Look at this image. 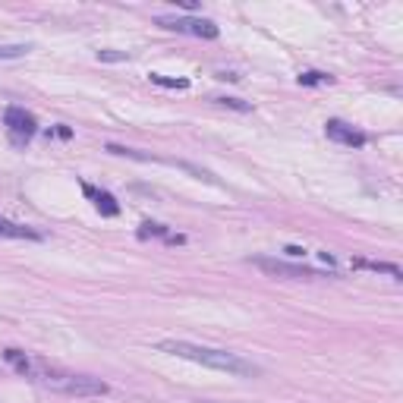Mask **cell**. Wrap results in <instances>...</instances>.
I'll return each mask as SVG.
<instances>
[{
    "instance_id": "6da1fadb",
    "label": "cell",
    "mask_w": 403,
    "mask_h": 403,
    "mask_svg": "<svg viewBox=\"0 0 403 403\" xmlns=\"http://www.w3.org/2000/svg\"><path fill=\"white\" fill-rule=\"evenodd\" d=\"M158 350L199 362V366H208V368H218V372H227V375H243V378H252V375L261 372L255 362L243 359L240 353L218 350V347H205V344H190V340H158Z\"/></svg>"
},
{
    "instance_id": "7a4b0ae2",
    "label": "cell",
    "mask_w": 403,
    "mask_h": 403,
    "mask_svg": "<svg viewBox=\"0 0 403 403\" xmlns=\"http://www.w3.org/2000/svg\"><path fill=\"white\" fill-rule=\"evenodd\" d=\"M25 378L38 381L42 388H51V391L70 394V397H104L111 388L107 381L95 378V375H76V372H63L57 366H48V362H35L32 359Z\"/></svg>"
},
{
    "instance_id": "3957f363",
    "label": "cell",
    "mask_w": 403,
    "mask_h": 403,
    "mask_svg": "<svg viewBox=\"0 0 403 403\" xmlns=\"http://www.w3.org/2000/svg\"><path fill=\"white\" fill-rule=\"evenodd\" d=\"M249 265H255L259 271H265L268 278H280V280H318V278H337L334 271H318V268L293 265V261H280V259H265V255H255V259H249Z\"/></svg>"
},
{
    "instance_id": "277c9868",
    "label": "cell",
    "mask_w": 403,
    "mask_h": 403,
    "mask_svg": "<svg viewBox=\"0 0 403 403\" xmlns=\"http://www.w3.org/2000/svg\"><path fill=\"white\" fill-rule=\"evenodd\" d=\"M158 25L167 32H180V35H192V38H205V42H214L221 35V29L211 23V19L202 16H158Z\"/></svg>"
},
{
    "instance_id": "5b68a950",
    "label": "cell",
    "mask_w": 403,
    "mask_h": 403,
    "mask_svg": "<svg viewBox=\"0 0 403 403\" xmlns=\"http://www.w3.org/2000/svg\"><path fill=\"white\" fill-rule=\"evenodd\" d=\"M4 126H6V132H10L13 145H25L38 132V120L32 117L25 107H16V104L4 111Z\"/></svg>"
},
{
    "instance_id": "8992f818",
    "label": "cell",
    "mask_w": 403,
    "mask_h": 403,
    "mask_svg": "<svg viewBox=\"0 0 403 403\" xmlns=\"http://www.w3.org/2000/svg\"><path fill=\"white\" fill-rule=\"evenodd\" d=\"M325 136L331 139V142L350 145V149H362V145L368 142L366 132L353 130V126H350V123H344V120H328V123H325Z\"/></svg>"
},
{
    "instance_id": "52a82bcc",
    "label": "cell",
    "mask_w": 403,
    "mask_h": 403,
    "mask_svg": "<svg viewBox=\"0 0 403 403\" xmlns=\"http://www.w3.org/2000/svg\"><path fill=\"white\" fill-rule=\"evenodd\" d=\"M82 192L89 196L92 202H95V208L101 214H107V218H117L120 214V205H117V199L111 196V192H104V190H95L92 183H82Z\"/></svg>"
},
{
    "instance_id": "ba28073f",
    "label": "cell",
    "mask_w": 403,
    "mask_h": 403,
    "mask_svg": "<svg viewBox=\"0 0 403 403\" xmlns=\"http://www.w3.org/2000/svg\"><path fill=\"white\" fill-rule=\"evenodd\" d=\"M353 268H366V271L375 274H388L391 280H403V271L391 261H372V259H353Z\"/></svg>"
},
{
    "instance_id": "9c48e42d",
    "label": "cell",
    "mask_w": 403,
    "mask_h": 403,
    "mask_svg": "<svg viewBox=\"0 0 403 403\" xmlns=\"http://www.w3.org/2000/svg\"><path fill=\"white\" fill-rule=\"evenodd\" d=\"M0 237H10V240H42V233L29 230V227H23V224H13L10 218H4V214H0Z\"/></svg>"
},
{
    "instance_id": "30bf717a",
    "label": "cell",
    "mask_w": 403,
    "mask_h": 403,
    "mask_svg": "<svg viewBox=\"0 0 403 403\" xmlns=\"http://www.w3.org/2000/svg\"><path fill=\"white\" fill-rule=\"evenodd\" d=\"M139 237H161V240H167V243H183L180 233H170L164 224H154V221H145L142 230H139Z\"/></svg>"
},
{
    "instance_id": "8fae6325",
    "label": "cell",
    "mask_w": 403,
    "mask_h": 403,
    "mask_svg": "<svg viewBox=\"0 0 403 403\" xmlns=\"http://www.w3.org/2000/svg\"><path fill=\"white\" fill-rule=\"evenodd\" d=\"M4 359L10 362V366L16 368L19 375H25V372H29V366H32V359H29V356H25L23 350H13V347H10V350H4Z\"/></svg>"
},
{
    "instance_id": "7c38bea8",
    "label": "cell",
    "mask_w": 403,
    "mask_h": 403,
    "mask_svg": "<svg viewBox=\"0 0 403 403\" xmlns=\"http://www.w3.org/2000/svg\"><path fill=\"white\" fill-rule=\"evenodd\" d=\"M334 79L328 73H318V70H309V73H299V85H331Z\"/></svg>"
},
{
    "instance_id": "4fadbf2b",
    "label": "cell",
    "mask_w": 403,
    "mask_h": 403,
    "mask_svg": "<svg viewBox=\"0 0 403 403\" xmlns=\"http://www.w3.org/2000/svg\"><path fill=\"white\" fill-rule=\"evenodd\" d=\"M218 107H230V111H240V113H249L252 111V104H246V101H240V98H211Z\"/></svg>"
},
{
    "instance_id": "5bb4252c",
    "label": "cell",
    "mask_w": 403,
    "mask_h": 403,
    "mask_svg": "<svg viewBox=\"0 0 403 403\" xmlns=\"http://www.w3.org/2000/svg\"><path fill=\"white\" fill-rule=\"evenodd\" d=\"M29 54V44H0V60H13Z\"/></svg>"
},
{
    "instance_id": "9a60e30c",
    "label": "cell",
    "mask_w": 403,
    "mask_h": 403,
    "mask_svg": "<svg viewBox=\"0 0 403 403\" xmlns=\"http://www.w3.org/2000/svg\"><path fill=\"white\" fill-rule=\"evenodd\" d=\"M177 167H183V170H190V173H196L199 180H205V183H218V180L211 177V173L205 170V167H196V164H190V161H177Z\"/></svg>"
},
{
    "instance_id": "2e32d148",
    "label": "cell",
    "mask_w": 403,
    "mask_h": 403,
    "mask_svg": "<svg viewBox=\"0 0 403 403\" xmlns=\"http://www.w3.org/2000/svg\"><path fill=\"white\" fill-rule=\"evenodd\" d=\"M151 82L154 85H164V89H186V85H190L186 79H164L161 73H151Z\"/></svg>"
},
{
    "instance_id": "e0dca14e",
    "label": "cell",
    "mask_w": 403,
    "mask_h": 403,
    "mask_svg": "<svg viewBox=\"0 0 403 403\" xmlns=\"http://www.w3.org/2000/svg\"><path fill=\"white\" fill-rule=\"evenodd\" d=\"M98 60H130V54H123V51H98Z\"/></svg>"
},
{
    "instance_id": "ac0fdd59",
    "label": "cell",
    "mask_w": 403,
    "mask_h": 403,
    "mask_svg": "<svg viewBox=\"0 0 403 403\" xmlns=\"http://www.w3.org/2000/svg\"><path fill=\"white\" fill-rule=\"evenodd\" d=\"M287 255H290V259H302V249H299V246H287V249H284Z\"/></svg>"
},
{
    "instance_id": "d6986e66",
    "label": "cell",
    "mask_w": 403,
    "mask_h": 403,
    "mask_svg": "<svg viewBox=\"0 0 403 403\" xmlns=\"http://www.w3.org/2000/svg\"><path fill=\"white\" fill-rule=\"evenodd\" d=\"M199 403H214V400H199Z\"/></svg>"
}]
</instances>
